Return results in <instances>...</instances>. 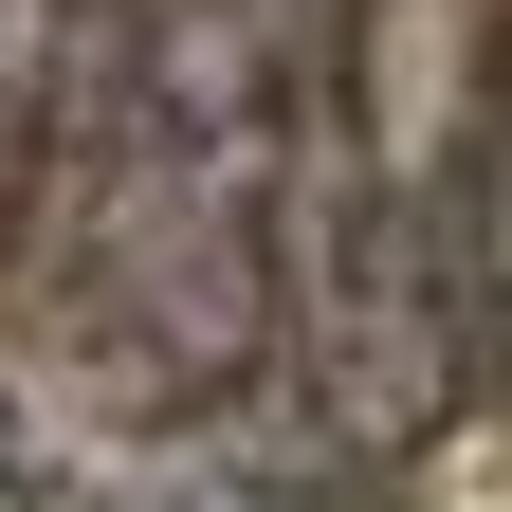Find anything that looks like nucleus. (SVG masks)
<instances>
[{
    "label": "nucleus",
    "instance_id": "nucleus-1",
    "mask_svg": "<svg viewBox=\"0 0 512 512\" xmlns=\"http://www.w3.org/2000/svg\"><path fill=\"white\" fill-rule=\"evenodd\" d=\"M293 37L256 0H128L110 74L55 147L74 348L147 403H220L275 348V183H293Z\"/></svg>",
    "mask_w": 512,
    "mask_h": 512
},
{
    "label": "nucleus",
    "instance_id": "nucleus-2",
    "mask_svg": "<svg viewBox=\"0 0 512 512\" xmlns=\"http://www.w3.org/2000/svg\"><path fill=\"white\" fill-rule=\"evenodd\" d=\"M476 147H494V19L366 0L348 55L293 92L275 183V330L330 439H421L476 366Z\"/></svg>",
    "mask_w": 512,
    "mask_h": 512
},
{
    "label": "nucleus",
    "instance_id": "nucleus-3",
    "mask_svg": "<svg viewBox=\"0 0 512 512\" xmlns=\"http://www.w3.org/2000/svg\"><path fill=\"white\" fill-rule=\"evenodd\" d=\"M110 37H128V0H0V238L55 202V147H74Z\"/></svg>",
    "mask_w": 512,
    "mask_h": 512
},
{
    "label": "nucleus",
    "instance_id": "nucleus-4",
    "mask_svg": "<svg viewBox=\"0 0 512 512\" xmlns=\"http://www.w3.org/2000/svg\"><path fill=\"white\" fill-rule=\"evenodd\" d=\"M476 348L512 366V74H494V147H476Z\"/></svg>",
    "mask_w": 512,
    "mask_h": 512
},
{
    "label": "nucleus",
    "instance_id": "nucleus-5",
    "mask_svg": "<svg viewBox=\"0 0 512 512\" xmlns=\"http://www.w3.org/2000/svg\"><path fill=\"white\" fill-rule=\"evenodd\" d=\"M256 19H275V37H293V74H330V55H348V19H366V0H256Z\"/></svg>",
    "mask_w": 512,
    "mask_h": 512
}]
</instances>
